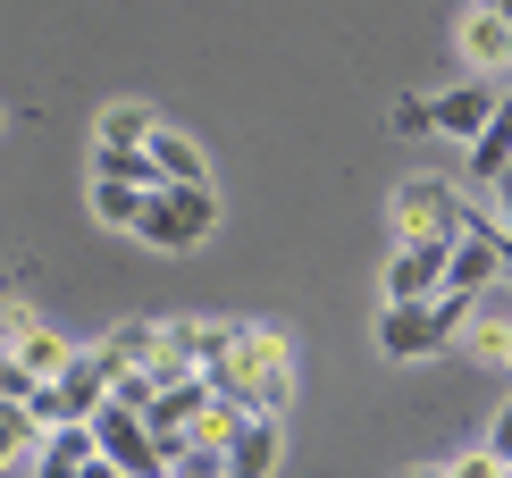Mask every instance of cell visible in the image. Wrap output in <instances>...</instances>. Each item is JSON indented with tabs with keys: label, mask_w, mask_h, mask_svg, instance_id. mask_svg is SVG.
<instances>
[{
	"label": "cell",
	"mask_w": 512,
	"mask_h": 478,
	"mask_svg": "<svg viewBox=\"0 0 512 478\" xmlns=\"http://www.w3.org/2000/svg\"><path fill=\"white\" fill-rule=\"evenodd\" d=\"M194 369L210 395H227L236 411H286V386H294V353L286 336L269 328H244V319H194Z\"/></svg>",
	"instance_id": "6da1fadb"
},
{
	"label": "cell",
	"mask_w": 512,
	"mask_h": 478,
	"mask_svg": "<svg viewBox=\"0 0 512 478\" xmlns=\"http://www.w3.org/2000/svg\"><path fill=\"white\" fill-rule=\"evenodd\" d=\"M210 227H219V193H210V185H152L126 235L152 244V252H194Z\"/></svg>",
	"instance_id": "7a4b0ae2"
},
{
	"label": "cell",
	"mask_w": 512,
	"mask_h": 478,
	"mask_svg": "<svg viewBox=\"0 0 512 478\" xmlns=\"http://www.w3.org/2000/svg\"><path fill=\"white\" fill-rule=\"evenodd\" d=\"M462 311H471V294L387 302V319H378V353H387V361H429V353H445V344L462 336Z\"/></svg>",
	"instance_id": "3957f363"
},
{
	"label": "cell",
	"mask_w": 512,
	"mask_h": 478,
	"mask_svg": "<svg viewBox=\"0 0 512 478\" xmlns=\"http://www.w3.org/2000/svg\"><path fill=\"white\" fill-rule=\"evenodd\" d=\"M84 428H93V453H101V462H118L126 478H168V462H160V437L143 428V411H126V403H101Z\"/></svg>",
	"instance_id": "277c9868"
},
{
	"label": "cell",
	"mask_w": 512,
	"mask_h": 478,
	"mask_svg": "<svg viewBox=\"0 0 512 478\" xmlns=\"http://www.w3.org/2000/svg\"><path fill=\"white\" fill-rule=\"evenodd\" d=\"M395 235L420 244V235H462V193L437 185V177H412L395 193Z\"/></svg>",
	"instance_id": "5b68a950"
},
{
	"label": "cell",
	"mask_w": 512,
	"mask_h": 478,
	"mask_svg": "<svg viewBox=\"0 0 512 478\" xmlns=\"http://www.w3.org/2000/svg\"><path fill=\"white\" fill-rule=\"evenodd\" d=\"M445 260H454V235H420L387 260V302H429L445 294Z\"/></svg>",
	"instance_id": "8992f818"
},
{
	"label": "cell",
	"mask_w": 512,
	"mask_h": 478,
	"mask_svg": "<svg viewBox=\"0 0 512 478\" xmlns=\"http://www.w3.org/2000/svg\"><path fill=\"white\" fill-rule=\"evenodd\" d=\"M110 378H118V369H110V353H101V344H93V353H68V369L51 378L59 420H93V411L110 403Z\"/></svg>",
	"instance_id": "52a82bcc"
},
{
	"label": "cell",
	"mask_w": 512,
	"mask_h": 478,
	"mask_svg": "<svg viewBox=\"0 0 512 478\" xmlns=\"http://www.w3.org/2000/svg\"><path fill=\"white\" fill-rule=\"evenodd\" d=\"M462 344H479V353H504L512 344V277H487L471 294V311H462Z\"/></svg>",
	"instance_id": "ba28073f"
},
{
	"label": "cell",
	"mask_w": 512,
	"mask_h": 478,
	"mask_svg": "<svg viewBox=\"0 0 512 478\" xmlns=\"http://www.w3.org/2000/svg\"><path fill=\"white\" fill-rule=\"evenodd\" d=\"M227 478H269L277 470V420H269V411H244V420L236 428H227Z\"/></svg>",
	"instance_id": "9c48e42d"
},
{
	"label": "cell",
	"mask_w": 512,
	"mask_h": 478,
	"mask_svg": "<svg viewBox=\"0 0 512 478\" xmlns=\"http://www.w3.org/2000/svg\"><path fill=\"white\" fill-rule=\"evenodd\" d=\"M487 118H496V93H487V84H454V93L429 101V126H437V135H454V143H479Z\"/></svg>",
	"instance_id": "30bf717a"
},
{
	"label": "cell",
	"mask_w": 512,
	"mask_h": 478,
	"mask_svg": "<svg viewBox=\"0 0 512 478\" xmlns=\"http://www.w3.org/2000/svg\"><path fill=\"white\" fill-rule=\"evenodd\" d=\"M143 160H152L160 185H210V160L194 135H177V126H152V143H143Z\"/></svg>",
	"instance_id": "8fae6325"
},
{
	"label": "cell",
	"mask_w": 512,
	"mask_h": 478,
	"mask_svg": "<svg viewBox=\"0 0 512 478\" xmlns=\"http://www.w3.org/2000/svg\"><path fill=\"white\" fill-rule=\"evenodd\" d=\"M84 462H93V428H84V420L42 428V470H34V478H76Z\"/></svg>",
	"instance_id": "7c38bea8"
},
{
	"label": "cell",
	"mask_w": 512,
	"mask_h": 478,
	"mask_svg": "<svg viewBox=\"0 0 512 478\" xmlns=\"http://www.w3.org/2000/svg\"><path fill=\"white\" fill-rule=\"evenodd\" d=\"M143 143H152V110L143 101H110L93 126V151H143Z\"/></svg>",
	"instance_id": "4fadbf2b"
},
{
	"label": "cell",
	"mask_w": 512,
	"mask_h": 478,
	"mask_svg": "<svg viewBox=\"0 0 512 478\" xmlns=\"http://www.w3.org/2000/svg\"><path fill=\"white\" fill-rule=\"evenodd\" d=\"M462 51H471L479 68H512V26L496 9H471V17H462Z\"/></svg>",
	"instance_id": "5bb4252c"
},
{
	"label": "cell",
	"mask_w": 512,
	"mask_h": 478,
	"mask_svg": "<svg viewBox=\"0 0 512 478\" xmlns=\"http://www.w3.org/2000/svg\"><path fill=\"white\" fill-rule=\"evenodd\" d=\"M504 168H512V93L496 101V118H487V135L471 143V177H487V185H496Z\"/></svg>",
	"instance_id": "9a60e30c"
},
{
	"label": "cell",
	"mask_w": 512,
	"mask_h": 478,
	"mask_svg": "<svg viewBox=\"0 0 512 478\" xmlns=\"http://www.w3.org/2000/svg\"><path fill=\"white\" fill-rule=\"evenodd\" d=\"M68 353H76V344H68V336H51V328H26V336H17V361H26V378H59V369H68Z\"/></svg>",
	"instance_id": "2e32d148"
},
{
	"label": "cell",
	"mask_w": 512,
	"mask_h": 478,
	"mask_svg": "<svg viewBox=\"0 0 512 478\" xmlns=\"http://www.w3.org/2000/svg\"><path fill=\"white\" fill-rule=\"evenodd\" d=\"M135 210H143V185H118V177H93V219L101 227H135Z\"/></svg>",
	"instance_id": "e0dca14e"
},
{
	"label": "cell",
	"mask_w": 512,
	"mask_h": 478,
	"mask_svg": "<svg viewBox=\"0 0 512 478\" xmlns=\"http://www.w3.org/2000/svg\"><path fill=\"white\" fill-rule=\"evenodd\" d=\"M17 453H42V428H34L26 403H0V470H9Z\"/></svg>",
	"instance_id": "ac0fdd59"
},
{
	"label": "cell",
	"mask_w": 512,
	"mask_h": 478,
	"mask_svg": "<svg viewBox=\"0 0 512 478\" xmlns=\"http://www.w3.org/2000/svg\"><path fill=\"white\" fill-rule=\"evenodd\" d=\"M93 177H118V185H143V193L160 185V177H152V160H143V151H93Z\"/></svg>",
	"instance_id": "d6986e66"
},
{
	"label": "cell",
	"mask_w": 512,
	"mask_h": 478,
	"mask_svg": "<svg viewBox=\"0 0 512 478\" xmlns=\"http://www.w3.org/2000/svg\"><path fill=\"white\" fill-rule=\"evenodd\" d=\"M26 361H17V344H0V403H26Z\"/></svg>",
	"instance_id": "ffe728a7"
},
{
	"label": "cell",
	"mask_w": 512,
	"mask_h": 478,
	"mask_svg": "<svg viewBox=\"0 0 512 478\" xmlns=\"http://www.w3.org/2000/svg\"><path fill=\"white\" fill-rule=\"evenodd\" d=\"M395 135H437V126H429V101H420V93L395 101Z\"/></svg>",
	"instance_id": "44dd1931"
},
{
	"label": "cell",
	"mask_w": 512,
	"mask_h": 478,
	"mask_svg": "<svg viewBox=\"0 0 512 478\" xmlns=\"http://www.w3.org/2000/svg\"><path fill=\"white\" fill-rule=\"evenodd\" d=\"M445 478H512V470H504V462H496V453H487V445H479V453H462V462H454V470H445Z\"/></svg>",
	"instance_id": "7402d4cb"
},
{
	"label": "cell",
	"mask_w": 512,
	"mask_h": 478,
	"mask_svg": "<svg viewBox=\"0 0 512 478\" xmlns=\"http://www.w3.org/2000/svg\"><path fill=\"white\" fill-rule=\"evenodd\" d=\"M487 453H496V462H504V470H512V403H504V411H496V428H487Z\"/></svg>",
	"instance_id": "603a6c76"
},
{
	"label": "cell",
	"mask_w": 512,
	"mask_h": 478,
	"mask_svg": "<svg viewBox=\"0 0 512 478\" xmlns=\"http://www.w3.org/2000/svg\"><path fill=\"white\" fill-rule=\"evenodd\" d=\"M496 210H504V219H496V227L512 235V168H504V177H496Z\"/></svg>",
	"instance_id": "cb8c5ba5"
},
{
	"label": "cell",
	"mask_w": 512,
	"mask_h": 478,
	"mask_svg": "<svg viewBox=\"0 0 512 478\" xmlns=\"http://www.w3.org/2000/svg\"><path fill=\"white\" fill-rule=\"evenodd\" d=\"M76 478H126V470H118V462H101V453H93V462H84Z\"/></svg>",
	"instance_id": "d4e9b609"
},
{
	"label": "cell",
	"mask_w": 512,
	"mask_h": 478,
	"mask_svg": "<svg viewBox=\"0 0 512 478\" xmlns=\"http://www.w3.org/2000/svg\"><path fill=\"white\" fill-rule=\"evenodd\" d=\"M479 9H496V17H504V26H512V0H479Z\"/></svg>",
	"instance_id": "484cf974"
},
{
	"label": "cell",
	"mask_w": 512,
	"mask_h": 478,
	"mask_svg": "<svg viewBox=\"0 0 512 478\" xmlns=\"http://www.w3.org/2000/svg\"><path fill=\"white\" fill-rule=\"evenodd\" d=\"M412 478H445V470H412Z\"/></svg>",
	"instance_id": "4316f807"
},
{
	"label": "cell",
	"mask_w": 512,
	"mask_h": 478,
	"mask_svg": "<svg viewBox=\"0 0 512 478\" xmlns=\"http://www.w3.org/2000/svg\"><path fill=\"white\" fill-rule=\"evenodd\" d=\"M504 361H512V344H504Z\"/></svg>",
	"instance_id": "83f0119b"
}]
</instances>
